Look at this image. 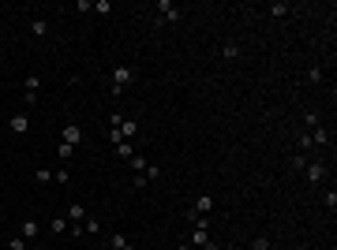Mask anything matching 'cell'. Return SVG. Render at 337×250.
Segmentation results:
<instances>
[{
  "mask_svg": "<svg viewBox=\"0 0 337 250\" xmlns=\"http://www.w3.org/2000/svg\"><path fill=\"white\" fill-rule=\"evenodd\" d=\"M135 134H139V120L120 116L117 123H113V131H109V142H113V146H117V142H131Z\"/></svg>",
  "mask_w": 337,
  "mask_h": 250,
  "instance_id": "cell-1",
  "label": "cell"
},
{
  "mask_svg": "<svg viewBox=\"0 0 337 250\" xmlns=\"http://www.w3.org/2000/svg\"><path fill=\"white\" fill-rule=\"evenodd\" d=\"M154 8H158V15H154V23H158V26L161 23H180V19H184V12H180L172 0H158Z\"/></svg>",
  "mask_w": 337,
  "mask_h": 250,
  "instance_id": "cell-2",
  "label": "cell"
},
{
  "mask_svg": "<svg viewBox=\"0 0 337 250\" xmlns=\"http://www.w3.org/2000/svg\"><path fill=\"white\" fill-rule=\"evenodd\" d=\"M135 82V67H113V93H120V90H128V86Z\"/></svg>",
  "mask_w": 337,
  "mask_h": 250,
  "instance_id": "cell-3",
  "label": "cell"
},
{
  "mask_svg": "<svg viewBox=\"0 0 337 250\" xmlns=\"http://www.w3.org/2000/svg\"><path fill=\"white\" fill-rule=\"evenodd\" d=\"M304 176H307V183H322V179H326V165H322V161H311V157H307Z\"/></svg>",
  "mask_w": 337,
  "mask_h": 250,
  "instance_id": "cell-4",
  "label": "cell"
},
{
  "mask_svg": "<svg viewBox=\"0 0 337 250\" xmlns=\"http://www.w3.org/2000/svg\"><path fill=\"white\" fill-rule=\"evenodd\" d=\"M60 142H67V146H79V142H83V127H75V123H67V127L60 131Z\"/></svg>",
  "mask_w": 337,
  "mask_h": 250,
  "instance_id": "cell-5",
  "label": "cell"
},
{
  "mask_svg": "<svg viewBox=\"0 0 337 250\" xmlns=\"http://www.w3.org/2000/svg\"><path fill=\"white\" fill-rule=\"evenodd\" d=\"M26 127H30V116H26V112H15V116L8 120V131H12V134H23Z\"/></svg>",
  "mask_w": 337,
  "mask_h": 250,
  "instance_id": "cell-6",
  "label": "cell"
},
{
  "mask_svg": "<svg viewBox=\"0 0 337 250\" xmlns=\"http://www.w3.org/2000/svg\"><path fill=\"white\" fill-rule=\"evenodd\" d=\"M19 235H23L26 243H34V239L42 235V224H38V220H23V228H19Z\"/></svg>",
  "mask_w": 337,
  "mask_h": 250,
  "instance_id": "cell-7",
  "label": "cell"
},
{
  "mask_svg": "<svg viewBox=\"0 0 337 250\" xmlns=\"http://www.w3.org/2000/svg\"><path fill=\"white\" fill-rule=\"evenodd\" d=\"M38 90H42V79H38V75H30V79L23 82V93H26V101H30V105L38 101Z\"/></svg>",
  "mask_w": 337,
  "mask_h": 250,
  "instance_id": "cell-8",
  "label": "cell"
},
{
  "mask_svg": "<svg viewBox=\"0 0 337 250\" xmlns=\"http://www.w3.org/2000/svg\"><path fill=\"white\" fill-rule=\"evenodd\" d=\"M210 209H214V198H210V194H199V198H195V209H191V213H195V217H206Z\"/></svg>",
  "mask_w": 337,
  "mask_h": 250,
  "instance_id": "cell-9",
  "label": "cell"
},
{
  "mask_svg": "<svg viewBox=\"0 0 337 250\" xmlns=\"http://www.w3.org/2000/svg\"><path fill=\"white\" fill-rule=\"evenodd\" d=\"M30 34H34V37H45V34H49V19L34 15V19H30Z\"/></svg>",
  "mask_w": 337,
  "mask_h": 250,
  "instance_id": "cell-10",
  "label": "cell"
},
{
  "mask_svg": "<svg viewBox=\"0 0 337 250\" xmlns=\"http://www.w3.org/2000/svg\"><path fill=\"white\" fill-rule=\"evenodd\" d=\"M64 217H67V220H75V224H83V220H86V206H79V202H71Z\"/></svg>",
  "mask_w": 337,
  "mask_h": 250,
  "instance_id": "cell-11",
  "label": "cell"
},
{
  "mask_svg": "<svg viewBox=\"0 0 337 250\" xmlns=\"http://www.w3.org/2000/svg\"><path fill=\"white\" fill-rule=\"evenodd\" d=\"M49 232H53V235H64V232H71V220H67V217H56V220H49Z\"/></svg>",
  "mask_w": 337,
  "mask_h": 250,
  "instance_id": "cell-12",
  "label": "cell"
},
{
  "mask_svg": "<svg viewBox=\"0 0 337 250\" xmlns=\"http://www.w3.org/2000/svg\"><path fill=\"white\" fill-rule=\"evenodd\" d=\"M307 134H311V146H326V142H330V131H326V127H315Z\"/></svg>",
  "mask_w": 337,
  "mask_h": 250,
  "instance_id": "cell-13",
  "label": "cell"
},
{
  "mask_svg": "<svg viewBox=\"0 0 337 250\" xmlns=\"http://www.w3.org/2000/svg\"><path fill=\"white\" fill-rule=\"evenodd\" d=\"M113 149H117V157H120V161H131V157H135V146H131V142H117Z\"/></svg>",
  "mask_w": 337,
  "mask_h": 250,
  "instance_id": "cell-14",
  "label": "cell"
},
{
  "mask_svg": "<svg viewBox=\"0 0 337 250\" xmlns=\"http://www.w3.org/2000/svg\"><path fill=\"white\" fill-rule=\"evenodd\" d=\"M288 12H292V4H285V0H277V4H270V15H274V19H285Z\"/></svg>",
  "mask_w": 337,
  "mask_h": 250,
  "instance_id": "cell-15",
  "label": "cell"
},
{
  "mask_svg": "<svg viewBox=\"0 0 337 250\" xmlns=\"http://www.w3.org/2000/svg\"><path fill=\"white\" fill-rule=\"evenodd\" d=\"M304 79L311 82V86H319V82H322V67H319V64H311V67H307V75H304Z\"/></svg>",
  "mask_w": 337,
  "mask_h": 250,
  "instance_id": "cell-16",
  "label": "cell"
},
{
  "mask_svg": "<svg viewBox=\"0 0 337 250\" xmlns=\"http://www.w3.org/2000/svg\"><path fill=\"white\" fill-rule=\"evenodd\" d=\"M296 146H300V153L307 157V149H315V146H311V134H307V131H300V134H296Z\"/></svg>",
  "mask_w": 337,
  "mask_h": 250,
  "instance_id": "cell-17",
  "label": "cell"
},
{
  "mask_svg": "<svg viewBox=\"0 0 337 250\" xmlns=\"http://www.w3.org/2000/svg\"><path fill=\"white\" fill-rule=\"evenodd\" d=\"M83 232H90V235H98V232H101V220H94V217H86V220H83Z\"/></svg>",
  "mask_w": 337,
  "mask_h": 250,
  "instance_id": "cell-18",
  "label": "cell"
},
{
  "mask_svg": "<svg viewBox=\"0 0 337 250\" xmlns=\"http://www.w3.org/2000/svg\"><path fill=\"white\" fill-rule=\"evenodd\" d=\"M128 165H131L135 172H146V168H150V161H146V157H139V153H135V157L128 161Z\"/></svg>",
  "mask_w": 337,
  "mask_h": 250,
  "instance_id": "cell-19",
  "label": "cell"
},
{
  "mask_svg": "<svg viewBox=\"0 0 337 250\" xmlns=\"http://www.w3.org/2000/svg\"><path fill=\"white\" fill-rule=\"evenodd\" d=\"M26 246H30V243H26L23 235H12V239H8V250H26Z\"/></svg>",
  "mask_w": 337,
  "mask_h": 250,
  "instance_id": "cell-20",
  "label": "cell"
},
{
  "mask_svg": "<svg viewBox=\"0 0 337 250\" xmlns=\"http://www.w3.org/2000/svg\"><path fill=\"white\" fill-rule=\"evenodd\" d=\"M34 179H38V183H53V168H38Z\"/></svg>",
  "mask_w": 337,
  "mask_h": 250,
  "instance_id": "cell-21",
  "label": "cell"
},
{
  "mask_svg": "<svg viewBox=\"0 0 337 250\" xmlns=\"http://www.w3.org/2000/svg\"><path fill=\"white\" fill-rule=\"evenodd\" d=\"M131 187H135V190H142V187H150V179H146V172H135V179H131Z\"/></svg>",
  "mask_w": 337,
  "mask_h": 250,
  "instance_id": "cell-22",
  "label": "cell"
},
{
  "mask_svg": "<svg viewBox=\"0 0 337 250\" xmlns=\"http://www.w3.org/2000/svg\"><path fill=\"white\" fill-rule=\"evenodd\" d=\"M53 179L64 187V183H71V172H67V168H56V172H53Z\"/></svg>",
  "mask_w": 337,
  "mask_h": 250,
  "instance_id": "cell-23",
  "label": "cell"
},
{
  "mask_svg": "<svg viewBox=\"0 0 337 250\" xmlns=\"http://www.w3.org/2000/svg\"><path fill=\"white\" fill-rule=\"evenodd\" d=\"M221 56H225V60H236V56H240V45H233V41H229L225 49H221Z\"/></svg>",
  "mask_w": 337,
  "mask_h": 250,
  "instance_id": "cell-24",
  "label": "cell"
},
{
  "mask_svg": "<svg viewBox=\"0 0 337 250\" xmlns=\"http://www.w3.org/2000/svg\"><path fill=\"white\" fill-rule=\"evenodd\" d=\"M75 157V146H67V142H60V161H71Z\"/></svg>",
  "mask_w": 337,
  "mask_h": 250,
  "instance_id": "cell-25",
  "label": "cell"
},
{
  "mask_svg": "<svg viewBox=\"0 0 337 250\" xmlns=\"http://www.w3.org/2000/svg\"><path fill=\"white\" fill-rule=\"evenodd\" d=\"M94 12H98V15H109L113 4H109V0H98V4H94Z\"/></svg>",
  "mask_w": 337,
  "mask_h": 250,
  "instance_id": "cell-26",
  "label": "cell"
},
{
  "mask_svg": "<svg viewBox=\"0 0 337 250\" xmlns=\"http://www.w3.org/2000/svg\"><path fill=\"white\" fill-rule=\"evenodd\" d=\"M322 202H326V209H337V194H333V190H326Z\"/></svg>",
  "mask_w": 337,
  "mask_h": 250,
  "instance_id": "cell-27",
  "label": "cell"
},
{
  "mask_svg": "<svg viewBox=\"0 0 337 250\" xmlns=\"http://www.w3.org/2000/svg\"><path fill=\"white\" fill-rule=\"evenodd\" d=\"M26 250H45V246H42V243H30V246H26Z\"/></svg>",
  "mask_w": 337,
  "mask_h": 250,
  "instance_id": "cell-28",
  "label": "cell"
},
{
  "mask_svg": "<svg viewBox=\"0 0 337 250\" xmlns=\"http://www.w3.org/2000/svg\"><path fill=\"white\" fill-rule=\"evenodd\" d=\"M180 250H191V246H180Z\"/></svg>",
  "mask_w": 337,
  "mask_h": 250,
  "instance_id": "cell-29",
  "label": "cell"
},
{
  "mask_svg": "<svg viewBox=\"0 0 337 250\" xmlns=\"http://www.w3.org/2000/svg\"><path fill=\"white\" fill-rule=\"evenodd\" d=\"M105 250H113V246H105Z\"/></svg>",
  "mask_w": 337,
  "mask_h": 250,
  "instance_id": "cell-30",
  "label": "cell"
}]
</instances>
